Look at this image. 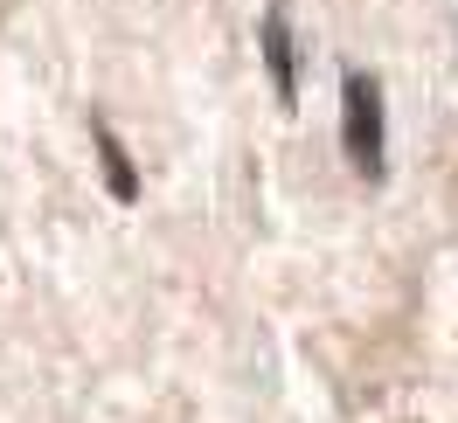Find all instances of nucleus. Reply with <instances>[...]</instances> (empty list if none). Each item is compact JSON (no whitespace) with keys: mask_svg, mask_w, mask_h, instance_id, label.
<instances>
[{"mask_svg":"<svg viewBox=\"0 0 458 423\" xmlns=\"http://www.w3.org/2000/svg\"><path fill=\"white\" fill-rule=\"evenodd\" d=\"M341 146L361 173H382V84L347 70L341 84Z\"/></svg>","mask_w":458,"mask_h":423,"instance_id":"nucleus-1","label":"nucleus"},{"mask_svg":"<svg viewBox=\"0 0 458 423\" xmlns=\"http://www.w3.org/2000/svg\"><path fill=\"white\" fill-rule=\"evenodd\" d=\"M264 70H271V90H278V105H299V49H292V21H285V7H271V14H264Z\"/></svg>","mask_w":458,"mask_h":423,"instance_id":"nucleus-2","label":"nucleus"},{"mask_svg":"<svg viewBox=\"0 0 458 423\" xmlns=\"http://www.w3.org/2000/svg\"><path fill=\"white\" fill-rule=\"evenodd\" d=\"M98 153H105V181H112L118 201H140V173H132V160H125V146L112 140V125H98Z\"/></svg>","mask_w":458,"mask_h":423,"instance_id":"nucleus-3","label":"nucleus"}]
</instances>
